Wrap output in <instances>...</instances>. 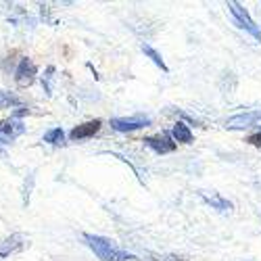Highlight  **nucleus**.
<instances>
[{
    "mask_svg": "<svg viewBox=\"0 0 261 261\" xmlns=\"http://www.w3.org/2000/svg\"><path fill=\"white\" fill-rule=\"evenodd\" d=\"M84 241L88 243V247L96 253L98 259L102 261H125V259H134V255H129L121 249H117L111 241H107L102 236H94V234H86Z\"/></svg>",
    "mask_w": 261,
    "mask_h": 261,
    "instance_id": "f257e3e1",
    "label": "nucleus"
},
{
    "mask_svg": "<svg viewBox=\"0 0 261 261\" xmlns=\"http://www.w3.org/2000/svg\"><path fill=\"white\" fill-rule=\"evenodd\" d=\"M146 125H150V117H144V115L111 119V127L115 129V132H134V129H138V127H146Z\"/></svg>",
    "mask_w": 261,
    "mask_h": 261,
    "instance_id": "f03ea898",
    "label": "nucleus"
},
{
    "mask_svg": "<svg viewBox=\"0 0 261 261\" xmlns=\"http://www.w3.org/2000/svg\"><path fill=\"white\" fill-rule=\"evenodd\" d=\"M36 73H38V67L32 59H21L19 67L15 71V82L19 86H32L34 80H36Z\"/></svg>",
    "mask_w": 261,
    "mask_h": 261,
    "instance_id": "7ed1b4c3",
    "label": "nucleus"
},
{
    "mask_svg": "<svg viewBox=\"0 0 261 261\" xmlns=\"http://www.w3.org/2000/svg\"><path fill=\"white\" fill-rule=\"evenodd\" d=\"M261 119V111H247V113H238V115H232L228 121H226V127L228 129H245V127H251L255 125L257 121Z\"/></svg>",
    "mask_w": 261,
    "mask_h": 261,
    "instance_id": "20e7f679",
    "label": "nucleus"
},
{
    "mask_svg": "<svg viewBox=\"0 0 261 261\" xmlns=\"http://www.w3.org/2000/svg\"><path fill=\"white\" fill-rule=\"evenodd\" d=\"M228 7H230V11H232V15L236 17L238 25H241V28H245L249 34H253L257 40H261V32L255 28V23H253V19L249 17V13H247V11H245L241 5H238V3H230Z\"/></svg>",
    "mask_w": 261,
    "mask_h": 261,
    "instance_id": "39448f33",
    "label": "nucleus"
},
{
    "mask_svg": "<svg viewBox=\"0 0 261 261\" xmlns=\"http://www.w3.org/2000/svg\"><path fill=\"white\" fill-rule=\"evenodd\" d=\"M144 142H146V146H150L155 150V153H171V150H176V142H171V138L169 136H165V134H159V136H148V138H144Z\"/></svg>",
    "mask_w": 261,
    "mask_h": 261,
    "instance_id": "423d86ee",
    "label": "nucleus"
},
{
    "mask_svg": "<svg viewBox=\"0 0 261 261\" xmlns=\"http://www.w3.org/2000/svg\"><path fill=\"white\" fill-rule=\"evenodd\" d=\"M98 129H100V119H94V121H86V123L73 127L69 136L73 140H84V138H92Z\"/></svg>",
    "mask_w": 261,
    "mask_h": 261,
    "instance_id": "0eeeda50",
    "label": "nucleus"
},
{
    "mask_svg": "<svg viewBox=\"0 0 261 261\" xmlns=\"http://www.w3.org/2000/svg\"><path fill=\"white\" fill-rule=\"evenodd\" d=\"M23 236L21 234H13L11 238H7V241L0 245V257H7V255H11V253H15V251H19L21 247H23Z\"/></svg>",
    "mask_w": 261,
    "mask_h": 261,
    "instance_id": "6e6552de",
    "label": "nucleus"
},
{
    "mask_svg": "<svg viewBox=\"0 0 261 261\" xmlns=\"http://www.w3.org/2000/svg\"><path fill=\"white\" fill-rule=\"evenodd\" d=\"M23 132V123L21 121H13V119H7V121H0V134L5 138H13V136H19Z\"/></svg>",
    "mask_w": 261,
    "mask_h": 261,
    "instance_id": "1a4fd4ad",
    "label": "nucleus"
},
{
    "mask_svg": "<svg viewBox=\"0 0 261 261\" xmlns=\"http://www.w3.org/2000/svg\"><path fill=\"white\" fill-rule=\"evenodd\" d=\"M171 134H173V138H176L178 142H184V144H190V142H192V132H190V127H188L186 123H182V121H178L176 125H173Z\"/></svg>",
    "mask_w": 261,
    "mask_h": 261,
    "instance_id": "9d476101",
    "label": "nucleus"
},
{
    "mask_svg": "<svg viewBox=\"0 0 261 261\" xmlns=\"http://www.w3.org/2000/svg\"><path fill=\"white\" fill-rule=\"evenodd\" d=\"M44 142H48V144H55V146L63 144V142H65V134H63V129H61V127L48 129V132L44 134Z\"/></svg>",
    "mask_w": 261,
    "mask_h": 261,
    "instance_id": "9b49d317",
    "label": "nucleus"
},
{
    "mask_svg": "<svg viewBox=\"0 0 261 261\" xmlns=\"http://www.w3.org/2000/svg\"><path fill=\"white\" fill-rule=\"evenodd\" d=\"M19 105V98L13 94V92H5V90H0V109H11Z\"/></svg>",
    "mask_w": 261,
    "mask_h": 261,
    "instance_id": "f8f14e48",
    "label": "nucleus"
},
{
    "mask_svg": "<svg viewBox=\"0 0 261 261\" xmlns=\"http://www.w3.org/2000/svg\"><path fill=\"white\" fill-rule=\"evenodd\" d=\"M142 50H144V55L146 57H150V59H153V63L157 65V67H161L163 71H167V65L163 63V59H161V55L155 50V48H150V46H142Z\"/></svg>",
    "mask_w": 261,
    "mask_h": 261,
    "instance_id": "ddd939ff",
    "label": "nucleus"
},
{
    "mask_svg": "<svg viewBox=\"0 0 261 261\" xmlns=\"http://www.w3.org/2000/svg\"><path fill=\"white\" fill-rule=\"evenodd\" d=\"M207 201H209L211 205H215L217 209H222V211H224V209H230V207H232V205H230L228 201H222V199H207Z\"/></svg>",
    "mask_w": 261,
    "mask_h": 261,
    "instance_id": "4468645a",
    "label": "nucleus"
},
{
    "mask_svg": "<svg viewBox=\"0 0 261 261\" xmlns=\"http://www.w3.org/2000/svg\"><path fill=\"white\" fill-rule=\"evenodd\" d=\"M249 142H251L253 146H261V134H255V136H251V138H249Z\"/></svg>",
    "mask_w": 261,
    "mask_h": 261,
    "instance_id": "2eb2a0df",
    "label": "nucleus"
},
{
    "mask_svg": "<svg viewBox=\"0 0 261 261\" xmlns=\"http://www.w3.org/2000/svg\"><path fill=\"white\" fill-rule=\"evenodd\" d=\"M7 142H9V138H5L3 134H0V146H3V144H7Z\"/></svg>",
    "mask_w": 261,
    "mask_h": 261,
    "instance_id": "dca6fc26",
    "label": "nucleus"
}]
</instances>
